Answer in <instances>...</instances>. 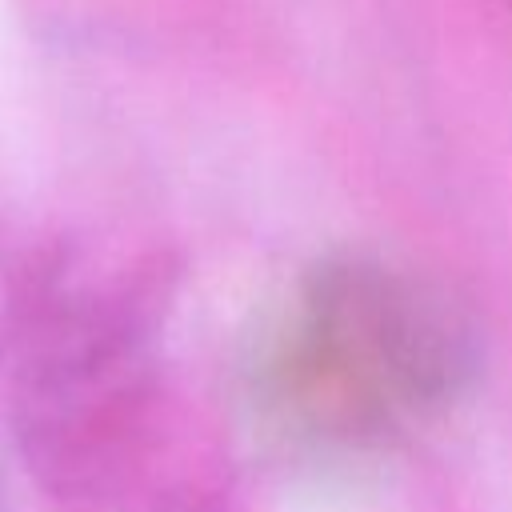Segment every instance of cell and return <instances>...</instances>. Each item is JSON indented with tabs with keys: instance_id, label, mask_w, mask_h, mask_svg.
<instances>
[{
	"instance_id": "cell-1",
	"label": "cell",
	"mask_w": 512,
	"mask_h": 512,
	"mask_svg": "<svg viewBox=\"0 0 512 512\" xmlns=\"http://www.w3.org/2000/svg\"><path fill=\"white\" fill-rule=\"evenodd\" d=\"M308 336L332 384L384 412L452 400L476 364L472 332L440 292L364 260L316 276Z\"/></svg>"
}]
</instances>
